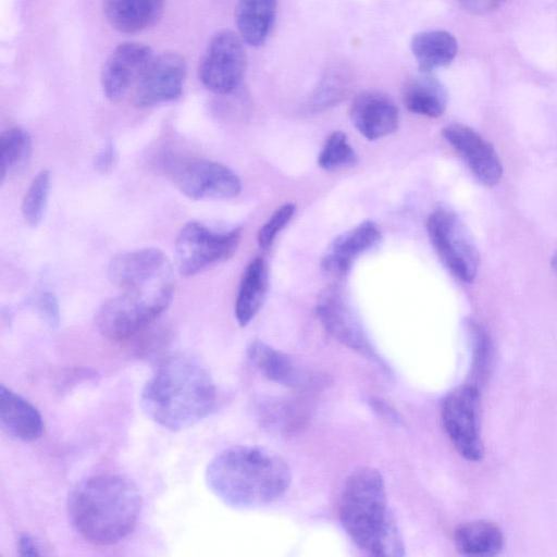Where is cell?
Instances as JSON below:
<instances>
[{
  "label": "cell",
  "instance_id": "1",
  "mask_svg": "<svg viewBox=\"0 0 557 557\" xmlns=\"http://www.w3.org/2000/svg\"><path fill=\"white\" fill-rule=\"evenodd\" d=\"M139 403L157 424L184 430L211 414L216 405V387L198 360L177 354L164 359L147 380Z\"/></svg>",
  "mask_w": 557,
  "mask_h": 557
},
{
  "label": "cell",
  "instance_id": "2",
  "mask_svg": "<svg viewBox=\"0 0 557 557\" xmlns=\"http://www.w3.org/2000/svg\"><path fill=\"white\" fill-rule=\"evenodd\" d=\"M205 480L209 490L234 508H256L281 498L289 488L292 474L275 453L238 445L226 448L210 460Z\"/></svg>",
  "mask_w": 557,
  "mask_h": 557
},
{
  "label": "cell",
  "instance_id": "3",
  "mask_svg": "<svg viewBox=\"0 0 557 557\" xmlns=\"http://www.w3.org/2000/svg\"><path fill=\"white\" fill-rule=\"evenodd\" d=\"M67 515L87 542L108 546L135 529L141 508L136 484L121 474H99L79 482L67 498Z\"/></svg>",
  "mask_w": 557,
  "mask_h": 557
},
{
  "label": "cell",
  "instance_id": "4",
  "mask_svg": "<svg viewBox=\"0 0 557 557\" xmlns=\"http://www.w3.org/2000/svg\"><path fill=\"white\" fill-rule=\"evenodd\" d=\"M339 520L354 543L374 556H403L404 544L387 507L385 483L376 469L362 467L347 478Z\"/></svg>",
  "mask_w": 557,
  "mask_h": 557
},
{
  "label": "cell",
  "instance_id": "5",
  "mask_svg": "<svg viewBox=\"0 0 557 557\" xmlns=\"http://www.w3.org/2000/svg\"><path fill=\"white\" fill-rule=\"evenodd\" d=\"M173 294L122 290L97 310L95 324L102 336L121 341L153 322L170 305Z\"/></svg>",
  "mask_w": 557,
  "mask_h": 557
},
{
  "label": "cell",
  "instance_id": "6",
  "mask_svg": "<svg viewBox=\"0 0 557 557\" xmlns=\"http://www.w3.org/2000/svg\"><path fill=\"white\" fill-rule=\"evenodd\" d=\"M430 242L443 264L463 283L476 276L480 256L459 216L445 208L434 210L426 220Z\"/></svg>",
  "mask_w": 557,
  "mask_h": 557
},
{
  "label": "cell",
  "instance_id": "7",
  "mask_svg": "<svg viewBox=\"0 0 557 557\" xmlns=\"http://www.w3.org/2000/svg\"><path fill=\"white\" fill-rule=\"evenodd\" d=\"M166 171L177 188L188 198L228 199L242 190L239 177L223 163L199 158L171 157Z\"/></svg>",
  "mask_w": 557,
  "mask_h": 557
},
{
  "label": "cell",
  "instance_id": "8",
  "mask_svg": "<svg viewBox=\"0 0 557 557\" xmlns=\"http://www.w3.org/2000/svg\"><path fill=\"white\" fill-rule=\"evenodd\" d=\"M240 230L214 232L198 222L185 224L175 240V260L184 276L195 275L231 258L240 242Z\"/></svg>",
  "mask_w": 557,
  "mask_h": 557
},
{
  "label": "cell",
  "instance_id": "9",
  "mask_svg": "<svg viewBox=\"0 0 557 557\" xmlns=\"http://www.w3.org/2000/svg\"><path fill=\"white\" fill-rule=\"evenodd\" d=\"M480 394L473 384H465L450 392L441 410L442 423L458 454L468 461L478 462L484 456L479 430Z\"/></svg>",
  "mask_w": 557,
  "mask_h": 557
},
{
  "label": "cell",
  "instance_id": "10",
  "mask_svg": "<svg viewBox=\"0 0 557 557\" xmlns=\"http://www.w3.org/2000/svg\"><path fill=\"white\" fill-rule=\"evenodd\" d=\"M246 64L243 39L230 29H222L209 40L199 61L198 76L212 92L227 95L239 86Z\"/></svg>",
  "mask_w": 557,
  "mask_h": 557
},
{
  "label": "cell",
  "instance_id": "11",
  "mask_svg": "<svg viewBox=\"0 0 557 557\" xmlns=\"http://www.w3.org/2000/svg\"><path fill=\"white\" fill-rule=\"evenodd\" d=\"M107 274L110 282L121 290L174 287L171 262L158 248L115 255L108 264Z\"/></svg>",
  "mask_w": 557,
  "mask_h": 557
},
{
  "label": "cell",
  "instance_id": "12",
  "mask_svg": "<svg viewBox=\"0 0 557 557\" xmlns=\"http://www.w3.org/2000/svg\"><path fill=\"white\" fill-rule=\"evenodd\" d=\"M315 309L321 324L334 339L370 360H379L355 310L339 286L325 287L319 295Z\"/></svg>",
  "mask_w": 557,
  "mask_h": 557
},
{
  "label": "cell",
  "instance_id": "13",
  "mask_svg": "<svg viewBox=\"0 0 557 557\" xmlns=\"http://www.w3.org/2000/svg\"><path fill=\"white\" fill-rule=\"evenodd\" d=\"M186 72V61L176 52L153 57L133 88V103L147 108L178 98Z\"/></svg>",
  "mask_w": 557,
  "mask_h": 557
},
{
  "label": "cell",
  "instance_id": "14",
  "mask_svg": "<svg viewBox=\"0 0 557 557\" xmlns=\"http://www.w3.org/2000/svg\"><path fill=\"white\" fill-rule=\"evenodd\" d=\"M443 137L461 156L466 164L485 186H494L503 176V165L494 147L468 125L453 123L442 131Z\"/></svg>",
  "mask_w": 557,
  "mask_h": 557
},
{
  "label": "cell",
  "instance_id": "15",
  "mask_svg": "<svg viewBox=\"0 0 557 557\" xmlns=\"http://www.w3.org/2000/svg\"><path fill=\"white\" fill-rule=\"evenodd\" d=\"M153 58L149 46L125 41L115 47L101 71V86L106 97L117 101L133 89Z\"/></svg>",
  "mask_w": 557,
  "mask_h": 557
},
{
  "label": "cell",
  "instance_id": "16",
  "mask_svg": "<svg viewBox=\"0 0 557 557\" xmlns=\"http://www.w3.org/2000/svg\"><path fill=\"white\" fill-rule=\"evenodd\" d=\"M382 233L372 221H363L335 237L326 248L321 265L329 274L344 275L362 253L377 247Z\"/></svg>",
  "mask_w": 557,
  "mask_h": 557
},
{
  "label": "cell",
  "instance_id": "17",
  "mask_svg": "<svg viewBox=\"0 0 557 557\" xmlns=\"http://www.w3.org/2000/svg\"><path fill=\"white\" fill-rule=\"evenodd\" d=\"M350 120L358 132L369 140L392 134L398 125V109L383 92L367 90L351 102Z\"/></svg>",
  "mask_w": 557,
  "mask_h": 557
},
{
  "label": "cell",
  "instance_id": "18",
  "mask_svg": "<svg viewBox=\"0 0 557 557\" xmlns=\"http://www.w3.org/2000/svg\"><path fill=\"white\" fill-rule=\"evenodd\" d=\"M0 422L7 434L22 442L36 441L44 433L38 409L3 384L0 386Z\"/></svg>",
  "mask_w": 557,
  "mask_h": 557
},
{
  "label": "cell",
  "instance_id": "19",
  "mask_svg": "<svg viewBox=\"0 0 557 557\" xmlns=\"http://www.w3.org/2000/svg\"><path fill=\"white\" fill-rule=\"evenodd\" d=\"M164 0H103L109 24L125 34L144 32L160 20Z\"/></svg>",
  "mask_w": 557,
  "mask_h": 557
},
{
  "label": "cell",
  "instance_id": "20",
  "mask_svg": "<svg viewBox=\"0 0 557 557\" xmlns=\"http://www.w3.org/2000/svg\"><path fill=\"white\" fill-rule=\"evenodd\" d=\"M247 352L255 368L270 381L289 387L305 384L306 376L300 367L282 351L256 339L249 344Z\"/></svg>",
  "mask_w": 557,
  "mask_h": 557
},
{
  "label": "cell",
  "instance_id": "21",
  "mask_svg": "<svg viewBox=\"0 0 557 557\" xmlns=\"http://www.w3.org/2000/svg\"><path fill=\"white\" fill-rule=\"evenodd\" d=\"M403 100L412 113L438 117L447 107L448 96L440 79L431 73L420 72L406 82Z\"/></svg>",
  "mask_w": 557,
  "mask_h": 557
},
{
  "label": "cell",
  "instance_id": "22",
  "mask_svg": "<svg viewBox=\"0 0 557 557\" xmlns=\"http://www.w3.org/2000/svg\"><path fill=\"white\" fill-rule=\"evenodd\" d=\"M268 288L267 263L262 258H255L243 273L235 301V318L240 326L247 325L259 312Z\"/></svg>",
  "mask_w": 557,
  "mask_h": 557
},
{
  "label": "cell",
  "instance_id": "23",
  "mask_svg": "<svg viewBox=\"0 0 557 557\" xmlns=\"http://www.w3.org/2000/svg\"><path fill=\"white\" fill-rule=\"evenodd\" d=\"M410 48L420 72L432 73L453 62L458 52V41L447 30H425L412 37Z\"/></svg>",
  "mask_w": 557,
  "mask_h": 557
},
{
  "label": "cell",
  "instance_id": "24",
  "mask_svg": "<svg viewBox=\"0 0 557 557\" xmlns=\"http://www.w3.org/2000/svg\"><path fill=\"white\" fill-rule=\"evenodd\" d=\"M276 14V0H238L235 23L243 41L251 47L263 45Z\"/></svg>",
  "mask_w": 557,
  "mask_h": 557
},
{
  "label": "cell",
  "instance_id": "25",
  "mask_svg": "<svg viewBox=\"0 0 557 557\" xmlns=\"http://www.w3.org/2000/svg\"><path fill=\"white\" fill-rule=\"evenodd\" d=\"M454 542L462 555L488 557L502 552L504 534L497 524L476 520L458 525L454 531Z\"/></svg>",
  "mask_w": 557,
  "mask_h": 557
},
{
  "label": "cell",
  "instance_id": "26",
  "mask_svg": "<svg viewBox=\"0 0 557 557\" xmlns=\"http://www.w3.org/2000/svg\"><path fill=\"white\" fill-rule=\"evenodd\" d=\"M32 137L22 127H11L1 134L0 138V177L1 182L8 175L23 169L32 156Z\"/></svg>",
  "mask_w": 557,
  "mask_h": 557
},
{
  "label": "cell",
  "instance_id": "27",
  "mask_svg": "<svg viewBox=\"0 0 557 557\" xmlns=\"http://www.w3.org/2000/svg\"><path fill=\"white\" fill-rule=\"evenodd\" d=\"M51 190V174L40 171L32 181L22 201L23 218L30 227L38 226L46 213Z\"/></svg>",
  "mask_w": 557,
  "mask_h": 557
},
{
  "label": "cell",
  "instance_id": "28",
  "mask_svg": "<svg viewBox=\"0 0 557 557\" xmlns=\"http://www.w3.org/2000/svg\"><path fill=\"white\" fill-rule=\"evenodd\" d=\"M357 160L356 151L341 131L330 134L318 157L319 165L329 171L351 166Z\"/></svg>",
  "mask_w": 557,
  "mask_h": 557
},
{
  "label": "cell",
  "instance_id": "29",
  "mask_svg": "<svg viewBox=\"0 0 557 557\" xmlns=\"http://www.w3.org/2000/svg\"><path fill=\"white\" fill-rule=\"evenodd\" d=\"M347 84L348 78L343 69L330 70L312 96V109L320 111L336 104L344 97Z\"/></svg>",
  "mask_w": 557,
  "mask_h": 557
},
{
  "label": "cell",
  "instance_id": "30",
  "mask_svg": "<svg viewBox=\"0 0 557 557\" xmlns=\"http://www.w3.org/2000/svg\"><path fill=\"white\" fill-rule=\"evenodd\" d=\"M296 211L295 203L287 202L278 207L269 220L260 227L257 242L260 248L267 249L274 242L277 234L284 228Z\"/></svg>",
  "mask_w": 557,
  "mask_h": 557
},
{
  "label": "cell",
  "instance_id": "31",
  "mask_svg": "<svg viewBox=\"0 0 557 557\" xmlns=\"http://www.w3.org/2000/svg\"><path fill=\"white\" fill-rule=\"evenodd\" d=\"M35 308L51 327L59 325L60 307L58 298L52 292L45 290L40 293L35 300Z\"/></svg>",
  "mask_w": 557,
  "mask_h": 557
},
{
  "label": "cell",
  "instance_id": "32",
  "mask_svg": "<svg viewBox=\"0 0 557 557\" xmlns=\"http://www.w3.org/2000/svg\"><path fill=\"white\" fill-rule=\"evenodd\" d=\"M117 149L112 139L106 141L94 159V168L101 174L111 172L117 162Z\"/></svg>",
  "mask_w": 557,
  "mask_h": 557
},
{
  "label": "cell",
  "instance_id": "33",
  "mask_svg": "<svg viewBox=\"0 0 557 557\" xmlns=\"http://www.w3.org/2000/svg\"><path fill=\"white\" fill-rule=\"evenodd\" d=\"M460 4L470 13L486 14L503 5L506 0H458Z\"/></svg>",
  "mask_w": 557,
  "mask_h": 557
},
{
  "label": "cell",
  "instance_id": "34",
  "mask_svg": "<svg viewBox=\"0 0 557 557\" xmlns=\"http://www.w3.org/2000/svg\"><path fill=\"white\" fill-rule=\"evenodd\" d=\"M18 550L23 556H38L39 548L34 539L27 534H23L18 539Z\"/></svg>",
  "mask_w": 557,
  "mask_h": 557
},
{
  "label": "cell",
  "instance_id": "35",
  "mask_svg": "<svg viewBox=\"0 0 557 557\" xmlns=\"http://www.w3.org/2000/svg\"><path fill=\"white\" fill-rule=\"evenodd\" d=\"M552 267L557 272V249H556V251H555V253L553 255V258H552Z\"/></svg>",
  "mask_w": 557,
  "mask_h": 557
}]
</instances>
